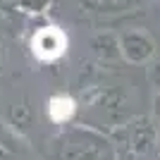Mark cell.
<instances>
[{
	"instance_id": "6da1fadb",
	"label": "cell",
	"mask_w": 160,
	"mask_h": 160,
	"mask_svg": "<svg viewBox=\"0 0 160 160\" xmlns=\"http://www.w3.org/2000/svg\"><path fill=\"white\" fill-rule=\"evenodd\" d=\"M31 48H33V53L38 55L41 60H53V58H58V55L65 53L67 38H65V33H62L60 29L48 27V29H41V31L33 36Z\"/></svg>"
},
{
	"instance_id": "7a4b0ae2",
	"label": "cell",
	"mask_w": 160,
	"mask_h": 160,
	"mask_svg": "<svg viewBox=\"0 0 160 160\" xmlns=\"http://www.w3.org/2000/svg\"><path fill=\"white\" fill-rule=\"evenodd\" d=\"M48 112H50V117H53L55 122H65L72 117L74 112V100L67 98V96H55L53 100H50V105H48Z\"/></svg>"
}]
</instances>
